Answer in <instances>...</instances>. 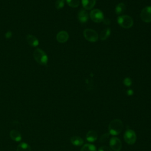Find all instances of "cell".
<instances>
[{
	"label": "cell",
	"instance_id": "1",
	"mask_svg": "<svg viewBox=\"0 0 151 151\" xmlns=\"http://www.w3.org/2000/svg\"><path fill=\"white\" fill-rule=\"evenodd\" d=\"M109 134L116 136L120 134L123 129V123L119 119H115L110 122L109 124Z\"/></svg>",
	"mask_w": 151,
	"mask_h": 151
},
{
	"label": "cell",
	"instance_id": "2",
	"mask_svg": "<svg viewBox=\"0 0 151 151\" xmlns=\"http://www.w3.org/2000/svg\"><path fill=\"white\" fill-rule=\"evenodd\" d=\"M35 60L40 65H46L48 63V56L46 53L40 48H37L33 52Z\"/></svg>",
	"mask_w": 151,
	"mask_h": 151
},
{
	"label": "cell",
	"instance_id": "3",
	"mask_svg": "<svg viewBox=\"0 0 151 151\" xmlns=\"http://www.w3.org/2000/svg\"><path fill=\"white\" fill-rule=\"evenodd\" d=\"M117 21L120 26L126 29L131 28L133 25L132 18L127 15L119 16L117 18Z\"/></svg>",
	"mask_w": 151,
	"mask_h": 151
},
{
	"label": "cell",
	"instance_id": "4",
	"mask_svg": "<svg viewBox=\"0 0 151 151\" xmlns=\"http://www.w3.org/2000/svg\"><path fill=\"white\" fill-rule=\"evenodd\" d=\"M83 35L84 38L89 42H94L99 39V35L96 31L92 29L87 28L83 31Z\"/></svg>",
	"mask_w": 151,
	"mask_h": 151
},
{
	"label": "cell",
	"instance_id": "5",
	"mask_svg": "<svg viewBox=\"0 0 151 151\" xmlns=\"http://www.w3.org/2000/svg\"><path fill=\"white\" fill-rule=\"evenodd\" d=\"M90 17L91 20L97 23L101 22L104 19V15L103 12L99 9H93L90 14Z\"/></svg>",
	"mask_w": 151,
	"mask_h": 151
},
{
	"label": "cell",
	"instance_id": "6",
	"mask_svg": "<svg viewBox=\"0 0 151 151\" xmlns=\"http://www.w3.org/2000/svg\"><path fill=\"white\" fill-rule=\"evenodd\" d=\"M136 134L132 129H127L124 134V139L129 145H133L136 140Z\"/></svg>",
	"mask_w": 151,
	"mask_h": 151
},
{
	"label": "cell",
	"instance_id": "7",
	"mask_svg": "<svg viewBox=\"0 0 151 151\" xmlns=\"http://www.w3.org/2000/svg\"><path fill=\"white\" fill-rule=\"evenodd\" d=\"M140 18L145 22H151V6L143 8L140 12Z\"/></svg>",
	"mask_w": 151,
	"mask_h": 151
},
{
	"label": "cell",
	"instance_id": "8",
	"mask_svg": "<svg viewBox=\"0 0 151 151\" xmlns=\"http://www.w3.org/2000/svg\"><path fill=\"white\" fill-rule=\"evenodd\" d=\"M110 148L114 151H120L122 149V142L117 137H112L109 142Z\"/></svg>",
	"mask_w": 151,
	"mask_h": 151
},
{
	"label": "cell",
	"instance_id": "9",
	"mask_svg": "<svg viewBox=\"0 0 151 151\" xmlns=\"http://www.w3.org/2000/svg\"><path fill=\"white\" fill-rule=\"evenodd\" d=\"M78 19L80 21V22L84 24L86 23L88 20V14L86 11V9H81L79 11L78 15H77Z\"/></svg>",
	"mask_w": 151,
	"mask_h": 151
},
{
	"label": "cell",
	"instance_id": "10",
	"mask_svg": "<svg viewBox=\"0 0 151 151\" xmlns=\"http://www.w3.org/2000/svg\"><path fill=\"white\" fill-rule=\"evenodd\" d=\"M68 34L65 31H61L56 35V39L57 41L60 43L65 42L68 40Z\"/></svg>",
	"mask_w": 151,
	"mask_h": 151
},
{
	"label": "cell",
	"instance_id": "11",
	"mask_svg": "<svg viewBox=\"0 0 151 151\" xmlns=\"http://www.w3.org/2000/svg\"><path fill=\"white\" fill-rule=\"evenodd\" d=\"M26 40L27 43L32 47H37L39 44V41L37 37L31 34H28L27 35Z\"/></svg>",
	"mask_w": 151,
	"mask_h": 151
},
{
	"label": "cell",
	"instance_id": "12",
	"mask_svg": "<svg viewBox=\"0 0 151 151\" xmlns=\"http://www.w3.org/2000/svg\"><path fill=\"white\" fill-rule=\"evenodd\" d=\"M96 0H81L83 7L86 10L91 9L96 4Z\"/></svg>",
	"mask_w": 151,
	"mask_h": 151
},
{
	"label": "cell",
	"instance_id": "13",
	"mask_svg": "<svg viewBox=\"0 0 151 151\" xmlns=\"http://www.w3.org/2000/svg\"><path fill=\"white\" fill-rule=\"evenodd\" d=\"M11 139L15 142H20L22 140V136L20 132L17 130H12L9 132Z\"/></svg>",
	"mask_w": 151,
	"mask_h": 151
},
{
	"label": "cell",
	"instance_id": "14",
	"mask_svg": "<svg viewBox=\"0 0 151 151\" xmlns=\"http://www.w3.org/2000/svg\"><path fill=\"white\" fill-rule=\"evenodd\" d=\"M97 133L94 130H90L86 134V139L89 142H94L97 140Z\"/></svg>",
	"mask_w": 151,
	"mask_h": 151
},
{
	"label": "cell",
	"instance_id": "15",
	"mask_svg": "<svg viewBox=\"0 0 151 151\" xmlns=\"http://www.w3.org/2000/svg\"><path fill=\"white\" fill-rule=\"evenodd\" d=\"M70 141L71 143L76 146H81L83 145V143H84V140L83 139L80 137V136H73L71 137L70 139Z\"/></svg>",
	"mask_w": 151,
	"mask_h": 151
},
{
	"label": "cell",
	"instance_id": "16",
	"mask_svg": "<svg viewBox=\"0 0 151 151\" xmlns=\"http://www.w3.org/2000/svg\"><path fill=\"white\" fill-rule=\"evenodd\" d=\"M17 151H31V148L28 143L21 142L18 145Z\"/></svg>",
	"mask_w": 151,
	"mask_h": 151
},
{
	"label": "cell",
	"instance_id": "17",
	"mask_svg": "<svg viewBox=\"0 0 151 151\" xmlns=\"http://www.w3.org/2000/svg\"><path fill=\"white\" fill-rule=\"evenodd\" d=\"M126 9V5L123 2L119 3L115 7V12L117 15L122 14Z\"/></svg>",
	"mask_w": 151,
	"mask_h": 151
},
{
	"label": "cell",
	"instance_id": "18",
	"mask_svg": "<svg viewBox=\"0 0 151 151\" xmlns=\"http://www.w3.org/2000/svg\"><path fill=\"white\" fill-rule=\"evenodd\" d=\"M111 34V29L109 28H106L104 29H103L100 35V38L101 40H105L107 39Z\"/></svg>",
	"mask_w": 151,
	"mask_h": 151
},
{
	"label": "cell",
	"instance_id": "19",
	"mask_svg": "<svg viewBox=\"0 0 151 151\" xmlns=\"http://www.w3.org/2000/svg\"><path fill=\"white\" fill-rule=\"evenodd\" d=\"M80 151H97V150L96 146L94 145L87 143L81 147Z\"/></svg>",
	"mask_w": 151,
	"mask_h": 151
},
{
	"label": "cell",
	"instance_id": "20",
	"mask_svg": "<svg viewBox=\"0 0 151 151\" xmlns=\"http://www.w3.org/2000/svg\"><path fill=\"white\" fill-rule=\"evenodd\" d=\"M66 2L71 8H77L80 5V0H66Z\"/></svg>",
	"mask_w": 151,
	"mask_h": 151
},
{
	"label": "cell",
	"instance_id": "21",
	"mask_svg": "<svg viewBox=\"0 0 151 151\" xmlns=\"http://www.w3.org/2000/svg\"><path fill=\"white\" fill-rule=\"evenodd\" d=\"M64 6V0H57L55 3V7L57 9L63 8Z\"/></svg>",
	"mask_w": 151,
	"mask_h": 151
},
{
	"label": "cell",
	"instance_id": "22",
	"mask_svg": "<svg viewBox=\"0 0 151 151\" xmlns=\"http://www.w3.org/2000/svg\"><path fill=\"white\" fill-rule=\"evenodd\" d=\"M109 136H110V134L108 133H104L103 134L102 136H101V137H100V142H101V143H103V142H105L107 140V139H109Z\"/></svg>",
	"mask_w": 151,
	"mask_h": 151
},
{
	"label": "cell",
	"instance_id": "23",
	"mask_svg": "<svg viewBox=\"0 0 151 151\" xmlns=\"http://www.w3.org/2000/svg\"><path fill=\"white\" fill-rule=\"evenodd\" d=\"M123 84L127 86V87H129L132 85V79L129 77H126L123 80Z\"/></svg>",
	"mask_w": 151,
	"mask_h": 151
},
{
	"label": "cell",
	"instance_id": "24",
	"mask_svg": "<svg viewBox=\"0 0 151 151\" xmlns=\"http://www.w3.org/2000/svg\"><path fill=\"white\" fill-rule=\"evenodd\" d=\"M98 151H113V150L110 147H109L108 146H101L99 149Z\"/></svg>",
	"mask_w": 151,
	"mask_h": 151
},
{
	"label": "cell",
	"instance_id": "25",
	"mask_svg": "<svg viewBox=\"0 0 151 151\" xmlns=\"http://www.w3.org/2000/svg\"><path fill=\"white\" fill-rule=\"evenodd\" d=\"M127 94L128 96H132V95H133V91L132 90H131V89L128 90L127 91Z\"/></svg>",
	"mask_w": 151,
	"mask_h": 151
},
{
	"label": "cell",
	"instance_id": "26",
	"mask_svg": "<svg viewBox=\"0 0 151 151\" xmlns=\"http://www.w3.org/2000/svg\"><path fill=\"white\" fill-rule=\"evenodd\" d=\"M103 22H104V24H106V25H109V24H110V21H109L108 19H104V18Z\"/></svg>",
	"mask_w": 151,
	"mask_h": 151
}]
</instances>
